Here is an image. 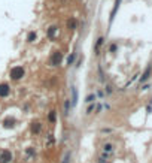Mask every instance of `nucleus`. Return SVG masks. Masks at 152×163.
Returning a JSON list of instances; mask_svg holds the SVG:
<instances>
[{"mask_svg": "<svg viewBox=\"0 0 152 163\" xmlns=\"http://www.w3.org/2000/svg\"><path fill=\"white\" fill-rule=\"evenodd\" d=\"M151 70H152V67H151V66H148L146 70H145V72H143V75L140 76V82H145V81L149 78V75H151Z\"/></svg>", "mask_w": 152, "mask_h": 163, "instance_id": "nucleus-5", "label": "nucleus"}, {"mask_svg": "<svg viewBox=\"0 0 152 163\" xmlns=\"http://www.w3.org/2000/svg\"><path fill=\"white\" fill-rule=\"evenodd\" d=\"M49 120L51 121H55V114H54V112H51V114H49Z\"/></svg>", "mask_w": 152, "mask_h": 163, "instance_id": "nucleus-16", "label": "nucleus"}, {"mask_svg": "<svg viewBox=\"0 0 152 163\" xmlns=\"http://www.w3.org/2000/svg\"><path fill=\"white\" fill-rule=\"evenodd\" d=\"M34 39H36V33L30 32V33H28V36H27V41H28V42H33Z\"/></svg>", "mask_w": 152, "mask_h": 163, "instance_id": "nucleus-10", "label": "nucleus"}, {"mask_svg": "<svg viewBox=\"0 0 152 163\" xmlns=\"http://www.w3.org/2000/svg\"><path fill=\"white\" fill-rule=\"evenodd\" d=\"M58 30V28L55 27V26H52V27L48 28V37H54V34H55V32Z\"/></svg>", "mask_w": 152, "mask_h": 163, "instance_id": "nucleus-8", "label": "nucleus"}, {"mask_svg": "<svg viewBox=\"0 0 152 163\" xmlns=\"http://www.w3.org/2000/svg\"><path fill=\"white\" fill-rule=\"evenodd\" d=\"M119 3H121V0H116L115 6H113V11H112V14H111V23L113 21V18H115V14H116V11H118V8H119Z\"/></svg>", "mask_w": 152, "mask_h": 163, "instance_id": "nucleus-7", "label": "nucleus"}, {"mask_svg": "<svg viewBox=\"0 0 152 163\" xmlns=\"http://www.w3.org/2000/svg\"><path fill=\"white\" fill-rule=\"evenodd\" d=\"M104 151H112V145L106 144V145H104Z\"/></svg>", "mask_w": 152, "mask_h": 163, "instance_id": "nucleus-15", "label": "nucleus"}, {"mask_svg": "<svg viewBox=\"0 0 152 163\" xmlns=\"http://www.w3.org/2000/svg\"><path fill=\"white\" fill-rule=\"evenodd\" d=\"M61 60H63V54H61L60 51H55L54 52V56H52V58H51V65L58 66L61 63Z\"/></svg>", "mask_w": 152, "mask_h": 163, "instance_id": "nucleus-3", "label": "nucleus"}, {"mask_svg": "<svg viewBox=\"0 0 152 163\" xmlns=\"http://www.w3.org/2000/svg\"><path fill=\"white\" fill-rule=\"evenodd\" d=\"M69 106H70V100H66V103H64V115L69 114Z\"/></svg>", "mask_w": 152, "mask_h": 163, "instance_id": "nucleus-12", "label": "nucleus"}, {"mask_svg": "<svg viewBox=\"0 0 152 163\" xmlns=\"http://www.w3.org/2000/svg\"><path fill=\"white\" fill-rule=\"evenodd\" d=\"M11 76H12V79H19L24 76V69L21 67V66H15V67H12L11 69Z\"/></svg>", "mask_w": 152, "mask_h": 163, "instance_id": "nucleus-1", "label": "nucleus"}, {"mask_svg": "<svg viewBox=\"0 0 152 163\" xmlns=\"http://www.w3.org/2000/svg\"><path fill=\"white\" fill-rule=\"evenodd\" d=\"M12 160V154L8 150H2L0 151V163H8Z\"/></svg>", "mask_w": 152, "mask_h": 163, "instance_id": "nucleus-2", "label": "nucleus"}, {"mask_svg": "<svg viewBox=\"0 0 152 163\" xmlns=\"http://www.w3.org/2000/svg\"><path fill=\"white\" fill-rule=\"evenodd\" d=\"M9 94V85L8 84H0V96L2 97H6Z\"/></svg>", "mask_w": 152, "mask_h": 163, "instance_id": "nucleus-4", "label": "nucleus"}, {"mask_svg": "<svg viewBox=\"0 0 152 163\" xmlns=\"http://www.w3.org/2000/svg\"><path fill=\"white\" fill-rule=\"evenodd\" d=\"M94 100H96V96H94V94H90V96H87V102H88V103L94 102Z\"/></svg>", "mask_w": 152, "mask_h": 163, "instance_id": "nucleus-14", "label": "nucleus"}, {"mask_svg": "<svg viewBox=\"0 0 152 163\" xmlns=\"http://www.w3.org/2000/svg\"><path fill=\"white\" fill-rule=\"evenodd\" d=\"M103 41H104L103 37H98V39H97V43H96V51H97V52H98V48L101 47V43H103Z\"/></svg>", "mask_w": 152, "mask_h": 163, "instance_id": "nucleus-11", "label": "nucleus"}, {"mask_svg": "<svg viewBox=\"0 0 152 163\" xmlns=\"http://www.w3.org/2000/svg\"><path fill=\"white\" fill-rule=\"evenodd\" d=\"M72 94H73V96H72V106H76V103H78V90L75 88H72Z\"/></svg>", "mask_w": 152, "mask_h": 163, "instance_id": "nucleus-6", "label": "nucleus"}, {"mask_svg": "<svg viewBox=\"0 0 152 163\" xmlns=\"http://www.w3.org/2000/svg\"><path fill=\"white\" fill-rule=\"evenodd\" d=\"M116 50V45H111V51H115Z\"/></svg>", "mask_w": 152, "mask_h": 163, "instance_id": "nucleus-18", "label": "nucleus"}, {"mask_svg": "<svg viewBox=\"0 0 152 163\" xmlns=\"http://www.w3.org/2000/svg\"><path fill=\"white\" fill-rule=\"evenodd\" d=\"M67 27H69L70 30H75V28H76V19H75V18L70 19L69 23H67Z\"/></svg>", "mask_w": 152, "mask_h": 163, "instance_id": "nucleus-9", "label": "nucleus"}, {"mask_svg": "<svg viewBox=\"0 0 152 163\" xmlns=\"http://www.w3.org/2000/svg\"><path fill=\"white\" fill-rule=\"evenodd\" d=\"M69 157H70V154L67 153V154H66V157H64V160H63V163H67V162H69Z\"/></svg>", "mask_w": 152, "mask_h": 163, "instance_id": "nucleus-17", "label": "nucleus"}, {"mask_svg": "<svg viewBox=\"0 0 152 163\" xmlns=\"http://www.w3.org/2000/svg\"><path fill=\"white\" fill-rule=\"evenodd\" d=\"M75 58H76V54L73 52V54H72V56H70L69 58H67V63H69V65H72V63L75 61Z\"/></svg>", "mask_w": 152, "mask_h": 163, "instance_id": "nucleus-13", "label": "nucleus"}]
</instances>
